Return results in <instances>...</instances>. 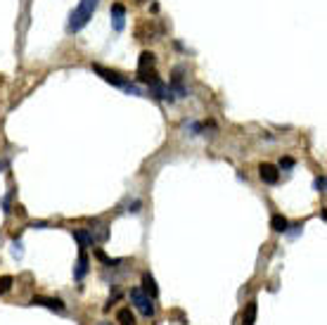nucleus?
<instances>
[{
    "label": "nucleus",
    "instance_id": "obj_1",
    "mask_svg": "<svg viewBox=\"0 0 327 325\" xmlns=\"http://www.w3.org/2000/svg\"><path fill=\"white\" fill-rule=\"evenodd\" d=\"M95 7H98V0H81L79 7H76L74 12H71V17H69V26L67 29L71 31V33H76V31H81L83 26L93 19V12Z\"/></svg>",
    "mask_w": 327,
    "mask_h": 325
},
{
    "label": "nucleus",
    "instance_id": "obj_2",
    "mask_svg": "<svg viewBox=\"0 0 327 325\" xmlns=\"http://www.w3.org/2000/svg\"><path fill=\"white\" fill-rule=\"evenodd\" d=\"M130 301L136 304V309L145 316V318H152L155 316V304H152V297L140 287H133L130 290Z\"/></svg>",
    "mask_w": 327,
    "mask_h": 325
},
{
    "label": "nucleus",
    "instance_id": "obj_3",
    "mask_svg": "<svg viewBox=\"0 0 327 325\" xmlns=\"http://www.w3.org/2000/svg\"><path fill=\"white\" fill-rule=\"evenodd\" d=\"M93 71L95 74H100L102 79L107 81V83H111V86H117V88H128V91H133V88L126 83V79L121 74H117V71H111V69H105V67H100V64H93Z\"/></svg>",
    "mask_w": 327,
    "mask_h": 325
},
{
    "label": "nucleus",
    "instance_id": "obj_4",
    "mask_svg": "<svg viewBox=\"0 0 327 325\" xmlns=\"http://www.w3.org/2000/svg\"><path fill=\"white\" fill-rule=\"evenodd\" d=\"M31 304H38V306H45V309H50V311H57V313H64V301H60V299H52V297H33V301Z\"/></svg>",
    "mask_w": 327,
    "mask_h": 325
},
{
    "label": "nucleus",
    "instance_id": "obj_5",
    "mask_svg": "<svg viewBox=\"0 0 327 325\" xmlns=\"http://www.w3.org/2000/svg\"><path fill=\"white\" fill-rule=\"evenodd\" d=\"M155 55L152 52H142L140 55V62H138V79L140 76H147L149 71H155Z\"/></svg>",
    "mask_w": 327,
    "mask_h": 325
},
{
    "label": "nucleus",
    "instance_id": "obj_6",
    "mask_svg": "<svg viewBox=\"0 0 327 325\" xmlns=\"http://www.w3.org/2000/svg\"><path fill=\"white\" fill-rule=\"evenodd\" d=\"M259 176H261V180H263V183H268V185H275L280 180V171L273 164H261Z\"/></svg>",
    "mask_w": 327,
    "mask_h": 325
},
{
    "label": "nucleus",
    "instance_id": "obj_7",
    "mask_svg": "<svg viewBox=\"0 0 327 325\" xmlns=\"http://www.w3.org/2000/svg\"><path fill=\"white\" fill-rule=\"evenodd\" d=\"M171 88L176 93H178L180 98H183V95H185V86H183V69L180 67H176L173 69V76H171Z\"/></svg>",
    "mask_w": 327,
    "mask_h": 325
},
{
    "label": "nucleus",
    "instance_id": "obj_8",
    "mask_svg": "<svg viewBox=\"0 0 327 325\" xmlns=\"http://www.w3.org/2000/svg\"><path fill=\"white\" fill-rule=\"evenodd\" d=\"M88 268H90V261H88L86 254H81L79 257V264H76V270H74V278L76 280H83L88 273Z\"/></svg>",
    "mask_w": 327,
    "mask_h": 325
},
{
    "label": "nucleus",
    "instance_id": "obj_9",
    "mask_svg": "<svg viewBox=\"0 0 327 325\" xmlns=\"http://www.w3.org/2000/svg\"><path fill=\"white\" fill-rule=\"evenodd\" d=\"M142 285H145V292H147L152 299H157V297H159V287H157L155 278L149 276V273H145V276H142Z\"/></svg>",
    "mask_w": 327,
    "mask_h": 325
},
{
    "label": "nucleus",
    "instance_id": "obj_10",
    "mask_svg": "<svg viewBox=\"0 0 327 325\" xmlns=\"http://www.w3.org/2000/svg\"><path fill=\"white\" fill-rule=\"evenodd\" d=\"M124 17H126L124 5H111V19H114V26H117V31L124 29Z\"/></svg>",
    "mask_w": 327,
    "mask_h": 325
},
{
    "label": "nucleus",
    "instance_id": "obj_11",
    "mask_svg": "<svg viewBox=\"0 0 327 325\" xmlns=\"http://www.w3.org/2000/svg\"><path fill=\"white\" fill-rule=\"evenodd\" d=\"M271 228L275 230V233H287V228H290V221L284 219L282 214H275L271 219Z\"/></svg>",
    "mask_w": 327,
    "mask_h": 325
},
{
    "label": "nucleus",
    "instance_id": "obj_12",
    "mask_svg": "<svg viewBox=\"0 0 327 325\" xmlns=\"http://www.w3.org/2000/svg\"><path fill=\"white\" fill-rule=\"evenodd\" d=\"M256 311H259L256 301H249L247 311H244V316H242V325H254V323H256Z\"/></svg>",
    "mask_w": 327,
    "mask_h": 325
},
{
    "label": "nucleus",
    "instance_id": "obj_13",
    "mask_svg": "<svg viewBox=\"0 0 327 325\" xmlns=\"http://www.w3.org/2000/svg\"><path fill=\"white\" fill-rule=\"evenodd\" d=\"M74 238L79 240L81 247H93V242H95V238H93L90 230H74Z\"/></svg>",
    "mask_w": 327,
    "mask_h": 325
},
{
    "label": "nucleus",
    "instance_id": "obj_14",
    "mask_svg": "<svg viewBox=\"0 0 327 325\" xmlns=\"http://www.w3.org/2000/svg\"><path fill=\"white\" fill-rule=\"evenodd\" d=\"M117 320H119V325H136V316H133L130 309H121L117 313Z\"/></svg>",
    "mask_w": 327,
    "mask_h": 325
},
{
    "label": "nucleus",
    "instance_id": "obj_15",
    "mask_svg": "<svg viewBox=\"0 0 327 325\" xmlns=\"http://www.w3.org/2000/svg\"><path fill=\"white\" fill-rule=\"evenodd\" d=\"M90 233H93V238L102 240V242H105V240H107V235H109V233H107V226H95L93 230H90Z\"/></svg>",
    "mask_w": 327,
    "mask_h": 325
},
{
    "label": "nucleus",
    "instance_id": "obj_16",
    "mask_svg": "<svg viewBox=\"0 0 327 325\" xmlns=\"http://www.w3.org/2000/svg\"><path fill=\"white\" fill-rule=\"evenodd\" d=\"M10 287H12V278H10V276H3V278H0V295H5Z\"/></svg>",
    "mask_w": 327,
    "mask_h": 325
},
{
    "label": "nucleus",
    "instance_id": "obj_17",
    "mask_svg": "<svg viewBox=\"0 0 327 325\" xmlns=\"http://www.w3.org/2000/svg\"><path fill=\"white\" fill-rule=\"evenodd\" d=\"M315 190H318V192H325V176H318V178H315Z\"/></svg>",
    "mask_w": 327,
    "mask_h": 325
},
{
    "label": "nucleus",
    "instance_id": "obj_18",
    "mask_svg": "<svg viewBox=\"0 0 327 325\" xmlns=\"http://www.w3.org/2000/svg\"><path fill=\"white\" fill-rule=\"evenodd\" d=\"M294 166V159H290V157H284L282 161H280V169H292Z\"/></svg>",
    "mask_w": 327,
    "mask_h": 325
},
{
    "label": "nucleus",
    "instance_id": "obj_19",
    "mask_svg": "<svg viewBox=\"0 0 327 325\" xmlns=\"http://www.w3.org/2000/svg\"><path fill=\"white\" fill-rule=\"evenodd\" d=\"M100 325H109V323H100Z\"/></svg>",
    "mask_w": 327,
    "mask_h": 325
},
{
    "label": "nucleus",
    "instance_id": "obj_20",
    "mask_svg": "<svg viewBox=\"0 0 327 325\" xmlns=\"http://www.w3.org/2000/svg\"><path fill=\"white\" fill-rule=\"evenodd\" d=\"M140 3H142V0H140Z\"/></svg>",
    "mask_w": 327,
    "mask_h": 325
}]
</instances>
